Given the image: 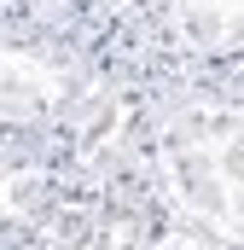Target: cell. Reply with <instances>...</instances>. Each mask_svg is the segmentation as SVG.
<instances>
[{
    "label": "cell",
    "mask_w": 244,
    "mask_h": 250,
    "mask_svg": "<svg viewBox=\"0 0 244 250\" xmlns=\"http://www.w3.org/2000/svg\"><path fill=\"white\" fill-rule=\"evenodd\" d=\"M145 123L169 215L244 250V93L169 70L145 87Z\"/></svg>",
    "instance_id": "obj_1"
},
{
    "label": "cell",
    "mask_w": 244,
    "mask_h": 250,
    "mask_svg": "<svg viewBox=\"0 0 244 250\" xmlns=\"http://www.w3.org/2000/svg\"><path fill=\"white\" fill-rule=\"evenodd\" d=\"M99 87L87 35H6L0 41V123L6 134H59Z\"/></svg>",
    "instance_id": "obj_2"
},
{
    "label": "cell",
    "mask_w": 244,
    "mask_h": 250,
    "mask_svg": "<svg viewBox=\"0 0 244 250\" xmlns=\"http://www.w3.org/2000/svg\"><path fill=\"white\" fill-rule=\"evenodd\" d=\"M151 250H239L227 245V239H215V233H203V227H192V221H181V215H169V227H163V239Z\"/></svg>",
    "instance_id": "obj_4"
},
{
    "label": "cell",
    "mask_w": 244,
    "mask_h": 250,
    "mask_svg": "<svg viewBox=\"0 0 244 250\" xmlns=\"http://www.w3.org/2000/svg\"><path fill=\"white\" fill-rule=\"evenodd\" d=\"M157 29L175 76H244V0H163Z\"/></svg>",
    "instance_id": "obj_3"
}]
</instances>
